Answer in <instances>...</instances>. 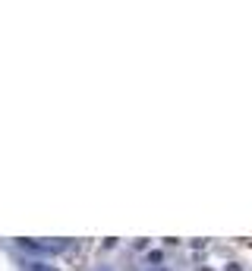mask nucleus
Here are the masks:
<instances>
[{
	"mask_svg": "<svg viewBox=\"0 0 252 271\" xmlns=\"http://www.w3.org/2000/svg\"><path fill=\"white\" fill-rule=\"evenodd\" d=\"M26 249H32V252H63L66 249V240H19Z\"/></svg>",
	"mask_w": 252,
	"mask_h": 271,
	"instance_id": "obj_1",
	"label": "nucleus"
},
{
	"mask_svg": "<svg viewBox=\"0 0 252 271\" xmlns=\"http://www.w3.org/2000/svg\"><path fill=\"white\" fill-rule=\"evenodd\" d=\"M29 271H57V268H54V265H47V262H32Z\"/></svg>",
	"mask_w": 252,
	"mask_h": 271,
	"instance_id": "obj_2",
	"label": "nucleus"
}]
</instances>
